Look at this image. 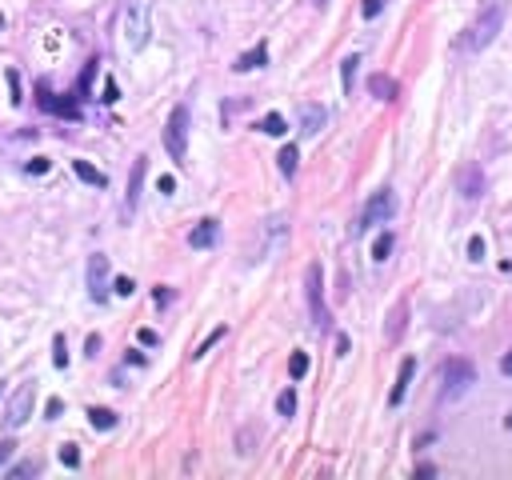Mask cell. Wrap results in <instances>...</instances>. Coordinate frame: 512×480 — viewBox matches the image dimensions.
Listing matches in <instances>:
<instances>
[{
  "mask_svg": "<svg viewBox=\"0 0 512 480\" xmlns=\"http://www.w3.org/2000/svg\"><path fill=\"white\" fill-rule=\"evenodd\" d=\"M48 168H52V164H48L45 157H36V160H29V173H32V176H45Z\"/></svg>",
  "mask_w": 512,
  "mask_h": 480,
  "instance_id": "obj_33",
  "label": "cell"
},
{
  "mask_svg": "<svg viewBox=\"0 0 512 480\" xmlns=\"http://www.w3.org/2000/svg\"><path fill=\"white\" fill-rule=\"evenodd\" d=\"M388 253H392V232H381L372 240V260H388Z\"/></svg>",
  "mask_w": 512,
  "mask_h": 480,
  "instance_id": "obj_23",
  "label": "cell"
},
{
  "mask_svg": "<svg viewBox=\"0 0 512 480\" xmlns=\"http://www.w3.org/2000/svg\"><path fill=\"white\" fill-rule=\"evenodd\" d=\"M116 296H132V292H136V285H132V280H128V276H116Z\"/></svg>",
  "mask_w": 512,
  "mask_h": 480,
  "instance_id": "obj_31",
  "label": "cell"
},
{
  "mask_svg": "<svg viewBox=\"0 0 512 480\" xmlns=\"http://www.w3.org/2000/svg\"><path fill=\"white\" fill-rule=\"evenodd\" d=\"M72 173H77L84 184H93V189H104V184H109V180H104V173H100V168H93L88 160H72Z\"/></svg>",
  "mask_w": 512,
  "mask_h": 480,
  "instance_id": "obj_18",
  "label": "cell"
},
{
  "mask_svg": "<svg viewBox=\"0 0 512 480\" xmlns=\"http://www.w3.org/2000/svg\"><path fill=\"white\" fill-rule=\"evenodd\" d=\"M468 260H484V240L480 237L468 240Z\"/></svg>",
  "mask_w": 512,
  "mask_h": 480,
  "instance_id": "obj_32",
  "label": "cell"
},
{
  "mask_svg": "<svg viewBox=\"0 0 512 480\" xmlns=\"http://www.w3.org/2000/svg\"><path fill=\"white\" fill-rule=\"evenodd\" d=\"M264 61H269V45H256V48H248L244 56H237L232 68H237V72H253V68H260Z\"/></svg>",
  "mask_w": 512,
  "mask_h": 480,
  "instance_id": "obj_16",
  "label": "cell"
},
{
  "mask_svg": "<svg viewBox=\"0 0 512 480\" xmlns=\"http://www.w3.org/2000/svg\"><path fill=\"white\" fill-rule=\"evenodd\" d=\"M216 340H224V324H221V328H212V333H208L205 340H200V344H196V349H192V360H200V356H205V352L212 349V344H216Z\"/></svg>",
  "mask_w": 512,
  "mask_h": 480,
  "instance_id": "obj_24",
  "label": "cell"
},
{
  "mask_svg": "<svg viewBox=\"0 0 512 480\" xmlns=\"http://www.w3.org/2000/svg\"><path fill=\"white\" fill-rule=\"evenodd\" d=\"M324 120H328V112L320 109V104H301V136H317L320 128H324Z\"/></svg>",
  "mask_w": 512,
  "mask_h": 480,
  "instance_id": "obj_11",
  "label": "cell"
},
{
  "mask_svg": "<svg viewBox=\"0 0 512 480\" xmlns=\"http://www.w3.org/2000/svg\"><path fill=\"white\" fill-rule=\"evenodd\" d=\"M413 372H416V360L413 356H404V360H400V372H397V384H392V404H400V400H404V392H408V384H413Z\"/></svg>",
  "mask_w": 512,
  "mask_h": 480,
  "instance_id": "obj_14",
  "label": "cell"
},
{
  "mask_svg": "<svg viewBox=\"0 0 512 480\" xmlns=\"http://www.w3.org/2000/svg\"><path fill=\"white\" fill-rule=\"evenodd\" d=\"M13 452H16V445H13V440H0V468H4V464L13 461Z\"/></svg>",
  "mask_w": 512,
  "mask_h": 480,
  "instance_id": "obj_34",
  "label": "cell"
},
{
  "mask_svg": "<svg viewBox=\"0 0 512 480\" xmlns=\"http://www.w3.org/2000/svg\"><path fill=\"white\" fill-rule=\"evenodd\" d=\"M8 93H13V104H20V77L8 72Z\"/></svg>",
  "mask_w": 512,
  "mask_h": 480,
  "instance_id": "obj_35",
  "label": "cell"
},
{
  "mask_svg": "<svg viewBox=\"0 0 512 480\" xmlns=\"http://www.w3.org/2000/svg\"><path fill=\"white\" fill-rule=\"evenodd\" d=\"M144 168H148V160H144V157H136V164H132V176H128V200H125V212H132V208H136V200H141Z\"/></svg>",
  "mask_w": 512,
  "mask_h": 480,
  "instance_id": "obj_13",
  "label": "cell"
},
{
  "mask_svg": "<svg viewBox=\"0 0 512 480\" xmlns=\"http://www.w3.org/2000/svg\"><path fill=\"white\" fill-rule=\"evenodd\" d=\"M304 296H308L312 324L324 328V324H328V308H324V272H320V264H308V269H304Z\"/></svg>",
  "mask_w": 512,
  "mask_h": 480,
  "instance_id": "obj_5",
  "label": "cell"
},
{
  "mask_svg": "<svg viewBox=\"0 0 512 480\" xmlns=\"http://www.w3.org/2000/svg\"><path fill=\"white\" fill-rule=\"evenodd\" d=\"M160 192H164V196H173V192H176V180H173V176H160Z\"/></svg>",
  "mask_w": 512,
  "mask_h": 480,
  "instance_id": "obj_37",
  "label": "cell"
},
{
  "mask_svg": "<svg viewBox=\"0 0 512 480\" xmlns=\"http://www.w3.org/2000/svg\"><path fill=\"white\" fill-rule=\"evenodd\" d=\"M384 4H388V0H365V4H360V16H365V20H376V16L384 13Z\"/></svg>",
  "mask_w": 512,
  "mask_h": 480,
  "instance_id": "obj_28",
  "label": "cell"
},
{
  "mask_svg": "<svg viewBox=\"0 0 512 480\" xmlns=\"http://www.w3.org/2000/svg\"><path fill=\"white\" fill-rule=\"evenodd\" d=\"M40 104H45V109H52V112H61V116H72V120L80 116L77 100H56V96L48 93V88H40Z\"/></svg>",
  "mask_w": 512,
  "mask_h": 480,
  "instance_id": "obj_17",
  "label": "cell"
},
{
  "mask_svg": "<svg viewBox=\"0 0 512 480\" xmlns=\"http://www.w3.org/2000/svg\"><path fill=\"white\" fill-rule=\"evenodd\" d=\"M32 404H36V388H32V384H20L13 397H8V408H4V424H8V429H20V424H29Z\"/></svg>",
  "mask_w": 512,
  "mask_h": 480,
  "instance_id": "obj_6",
  "label": "cell"
},
{
  "mask_svg": "<svg viewBox=\"0 0 512 480\" xmlns=\"http://www.w3.org/2000/svg\"><path fill=\"white\" fill-rule=\"evenodd\" d=\"M88 296L104 301L109 296V256H88Z\"/></svg>",
  "mask_w": 512,
  "mask_h": 480,
  "instance_id": "obj_9",
  "label": "cell"
},
{
  "mask_svg": "<svg viewBox=\"0 0 512 480\" xmlns=\"http://www.w3.org/2000/svg\"><path fill=\"white\" fill-rule=\"evenodd\" d=\"M288 237V216H269L264 221V228H260V253L253 256V260H264V256H272L276 248H280V240Z\"/></svg>",
  "mask_w": 512,
  "mask_h": 480,
  "instance_id": "obj_8",
  "label": "cell"
},
{
  "mask_svg": "<svg viewBox=\"0 0 512 480\" xmlns=\"http://www.w3.org/2000/svg\"><path fill=\"white\" fill-rule=\"evenodd\" d=\"M276 164H280V173H285L288 180H292V176H296V164H301V152H296V148L288 144V148H280V157H276Z\"/></svg>",
  "mask_w": 512,
  "mask_h": 480,
  "instance_id": "obj_21",
  "label": "cell"
},
{
  "mask_svg": "<svg viewBox=\"0 0 512 480\" xmlns=\"http://www.w3.org/2000/svg\"><path fill=\"white\" fill-rule=\"evenodd\" d=\"M276 413H280V416H292V413H296V392H292V388H285V392L276 397Z\"/></svg>",
  "mask_w": 512,
  "mask_h": 480,
  "instance_id": "obj_26",
  "label": "cell"
},
{
  "mask_svg": "<svg viewBox=\"0 0 512 480\" xmlns=\"http://www.w3.org/2000/svg\"><path fill=\"white\" fill-rule=\"evenodd\" d=\"M216 240H221V224H216V221H200L189 232V244H192V248H212Z\"/></svg>",
  "mask_w": 512,
  "mask_h": 480,
  "instance_id": "obj_12",
  "label": "cell"
},
{
  "mask_svg": "<svg viewBox=\"0 0 512 480\" xmlns=\"http://www.w3.org/2000/svg\"><path fill=\"white\" fill-rule=\"evenodd\" d=\"M504 424H509V429H512V413H509V416H504Z\"/></svg>",
  "mask_w": 512,
  "mask_h": 480,
  "instance_id": "obj_41",
  "label": "cell"
},
{
  "mask_svg": "<svg viewBox=\"0 0 512 480\" xmlns=\"http://www.w3.org/2000/svg\"><path fill=\"white\" fill-rule=\"evenodd\" d=\"M356 64H360V56H349V61L340 64V84H344V93H352V80H356Z\"/></svg>",
  "mask_w": 512,
  "mask_h": 480,
  "instance_id": "obj_25",
  "label": "cell"
},
{
  "mask_svg": "<svg viewBox=\"0 0 512 480\" xmlns=\"http://www.w3.org/2000/svg\"><path fill=\"white\" fill-rule=\"evenodd\" d=\"M456 189H461L464 200H477L480 192H484V173H480V164H464L461 173H456Z\"/></svg>",
  "mask_w": 512,
  "mask_h": 480,
  "instance_id": "obj_10",
  "label": "cell"
},
{
  "mask_svg": "<svg viewBox=\"0 0 512 480\" xmlns=\"http://www.w3.org/2000/svg\"><path fill=\"white\" fill-rule=\"evenodd\" d=\"M61 464H68V468H77V464H80L77 445H61Z\"/></svg>",
  "mask_w": 512,
  "mask_h": 480,
  "instance_id": "obj_30",
  "label": "cell"
},
{
  "mask_svg": "<svg viewBox=\"0 0 512 480\" xmlns=\"http://www.w3.org/2000/svg\"><path fill=\"white\" fill-rule=\"evenodd\" d=\"M500 29H504V0H488V8L477 16V24H472L468 36H464V48H472V52L488 48Z\"/></svg>",
  "mask_w": 512,
  "mask_h": 480,
  "instance_id": "obj_2",
  "label": "cell"
},
{
  "mask_svg": "<svg viewBox=\"0 0 512 480\" xmlns=\"http://www.w3.org/2000/svg\"><path fill=\"white\" fill-rule=\"evenodd\" d=\"M500 372H504V376H512V352H504V360H500Z\"/></svg>",
  "mask_w": 512,
  "mask_h": 480,
  "instance_id": "obj_40",
  "label": "cell"
},
{
  "mask_svg": "<svg viewBox=\"0 0 512 480\" xmlns=\"http://www.w3.org/2000/svg\"><path fill=\"white\" fill-rule=\"evenodd\" d=\"M32 472H36V464H16V468H13V472H8V477H32Z\"/></svg>",
  "mask_w": 512,
  "mask_h": 480,
  "instance_id": "obj_36",
  "label": "cell"
},
{
  "mask_svg": "<svg viewBox=\"0 0 512 480\" xmlns=\"http://www.w3.org/2000/svg\"><path fill=\"white\" fill-rule=\"evenodd\" d=\"M141 344H157V333H152V328H141Z\"/></svg>",
  "mask_w": 512,
  "mask_h": 480,
  "instance_id": "obj_39",
  "label": "cell"
},
{
  "mask_svg": "<svg viewBox=\"0 0 512 480\" xmlns=\"http://www.w3.org/2000/svg\"><path fill=\"white\" fill-rule=\"evenodd\" d=\"M260 132H269V136H285V132H288L285 116H280V112H269V116L260 120Z\"/></svg>",
  "mask_w": 512,
  "mask_h": 480,
  "instance_id": "obj_22",
  "label": "cell"
},
{
  "mask_svg": "<svg viewBox=\"0 0 512 480\" xmlns=\"http://www.w3.org/2000/svg\"><path fill=\"white\" fill-rule=\"evenodd\" d=\"M45 413H48V420H56V416H61V400H48Z\"/></svg>",
  "mask_w": 512,
  "mask_h": 480,
  "instance_id": "obj_38",
  "label": "cell"
},
{
  "mask_svg": "<svg viewBox=\"0 0 512 480\" xmlns=\"http://www.w3.org/2000/svg\"><path fill=\"white\" fill-rule=\"evenodd\" d=\"M288 372L301 381L304 372H308V356H304V352H292V360H288Z\"/></svg>",
  "mask_w": 512,
  "mask_h": 480,
  "instance_id": "obj_27",
  "label": "cell"
},
{
  "mask_svg": "<svg viewBox=\"0 0 512 480\" xmlns=\"http://www.w3.org/2000/svg\"><path fill=\"white\" fill-rule=\"evenodd\" d=\"M164 148H168V157L176 164H189V109L184 104H176L168 112V125H164Z\"/></svg>",
  "mask_w": 512,
  "mask_h": 480,
  "instance_id": "obj_3",
  "label": "cell"
},
{
  "mask_svg": "<svg viewBox=\"0 0 512 480\" xmlns=\"http://www.w3.org/2000/svg\"><path fill=\"white\" fill-rule=\"evenodd\" d=\"M368 93L376 96V100H397V80L392 77H384V72H372V77H368Z\"/></svg>",
  "mask_w": 512,
  "mask_h": 480,
  "instance_id": "obj_15",
  "label": "cell"
},
{
  "mask_svg": "<svg viewBox=\"0 0 512 480\" xmlns=\"http://www.w3.org/2000/svg\"><path fill=\"white\" fill-rule=\"evenodd\" d=\"M52 365H56V368L68 365V349H64V336H56V340H52Z\"/></svg>",
  "mask_w": 512,
  "mask_h": 480,
  "instance_id": "obj_29",
  "label": "cell"
},
{
  "mask_svg": "<svg viewBox=\"0 0 512 480\" xmlns=\"http://www.w3.org/2000/svg\"><path fill=\"white\" fill-rule=\"evenodd\" d=\"M392 212H397V196H392L388 189L372 192L365 212H360V221H356V232H368V228H376V224H388L392 221Z\"/></svg>",
  "mask_w": 512,
  "mask_h": 480,
  "instance_id": "obj_4",
  "label": "cell"
},
{
  "mask_svg": "<svg viewBox=\"0 0 512 480\" xmlns=\"http://www.w3.org/2000/svg\"><path fill=\"white\" fill-rule=\"evenodd\" d=\"M404 317H408V301H400L388 317V340H400L404 336Z\"/></svg>",
  "mask_w": 512,
  "mask_h": 480,
  "instance_id": "obj_19",
  "label": "cell"
},
{
  "mask_svg": "<svg viewBox=\"0 0 512 480\" xmlns=\"http://www.w3.org/2000/svg\"><path fill=\"white\" fill-rule=\"evenodd\" d=\"M440 381H445V397H461L468 384H477V368L468 360H448L440 368Z\"/></svg>",
  "mask_w": 512,
  "mask_h": 480,
  "instance_id": "obj_7",
  "label": "cell"
},
{
  "mask_svg": "<svg viewBox=\"0 0 512 480\" xmlns=\"http://www.w3.org/2000/svg\"><path fill=\"white\" fill-rule=\"evenodd\" d=\"M152 36V0H128L120 8V40L128 52H141Z\"/></svg>",
  "mask_w": 512,
  "mask_h": 480,
  "instance_id": "obj_1",
  "label": "cell"
},
{
  "mask_svg": "<svg viewBox=\"0 0 512 480\" xmlns=\"http://www.w3.org/2000/svg\"><path fill=\"white\" fill-rule=\"evenodd\" d=\"M88 420H93V429H100V432L116 429V413H112V408H88Z\"/></svg>",
  "mask_w": 512,
  "mask_h": 480,
  "instance_id": "obj_20",
  "label": "cell"
}]
</instances>
